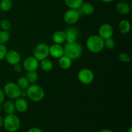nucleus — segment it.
<instances>
[{"label": "nucleus", "instance_id": "obj_1", "mask_svg": "<svg viewBox=\"0 0 132 132\" xmlns=\"http://www.w3.org/2000/svg\"><path fill=\"white\" fill-rule=\"evenodd\" d=\"M86 46L90 52L97 54L104 48V40L99 35H92L86 41Z\"/></svg>", "mask_w": 132, "mask_h": 132}, {"label": "nucleus", "instance_id": "obj_2", "mask_svg": "<svg viewBox=\"0 0 132 132\" xmlns=\"http://www.w3.org/2000/svg\"><path fill=\"white\" fill-rule=\"evenodd\" d=\"M64 48V54L72 61L78 59L82 54V46L77 41L73 43H67Z\"/></svg>", "mask_w": 132, "mask_h": 132}, {"label": "nucleus", "instance_id": "obj_3", "mask_svg": "<svg viewBox=\"0 0 132 132\" xmlns=\"http://www.w3.org/2000/svg\"><path fill=\"white\" fill-rule=\"evenodd\" d=\"M27 93V97L34 102H40L43 100L45 96L44 89L41 86L36 84L29 85L26 89Z\"/></svg>", "mask_w": 132, "mask_h": 132}, {"label": "nucleus", "instance_id": "obj_4", "mask_svg": "<svg viewBox=\"0 0 132 132\" xmlns=\"http://www.w3.org/2000/svg\"><path fill=\"white\" fill-rule=\"evenodd\" d=\"M20 120L14 113L7 114L3 119V126L9 132H15L20 128Z\"/></svg>", "mask_w": 132, "mask_h": 132}, {"label": "nucleus", "instance_id": "obj_5", "mask_svg": "<svg viewBox=\"0 0 132 132\" xmlns=\"http://www.w3.org/2000/svg\"><path fill=\"white\" fill-rule=\"evenodd\" d=\"M21 90V89L18 86L16 82L12 81L6 82L3 87L5 95L11 99H15L20 97Z\"/></svg>", "mask_w": 132, "mask_h": 132}, {"label": "nucleus", "instance_id": "obj_6", "mask_svg": "<svg viewBox=\"0 0 132 132\" xmlns=\"http://www.w3.org/2000/svg\"><path fill=\"white\" fill-rule=\"evenodd\" d=\"M49 55V46L46 43H39L33 50V56L39 61L46 59Z\"/></svg>", "mask_w": 132, "mask_h": 132}, {"label": "nucleus", "instance_id": "obj_7", "mask_svg": "<svg viewBox=\"0 0 132 132\" xmlns=\"http://www.w3.org/2000/svg\"><path fill=\"white\" fill-rule=\"evenodd\" d=\"M77 79L83 85H90L92 83L95 79V76L92 71L88 68H82L77 73Z\"/></svg>", "mask_w": 132, "mask_h": 132}, {"label": "nucleus", "instance_id": "obj_8", "mask_svg": "<svg viewBox=\"0 0 132 132\" xmlns=\"http://www.w3.org/2000/svg\"><path fill=\"white\" fill-rule=\"evenodd\" d=\"M80 13L79 10L69 9L64 13L63 20L68 25H73L77 23L80 18Z\"/></svg>", "mask_w": 132, "mask_h": 132}, {"label": "nucleus", "instance_id": "obj_9", "mask_svg": "<svg viewBox=\"0 0 132 132\" xmlns=\"http://www.w3.org/2000/svg\"><path fill=\"white\" fill-rule=\"evenodd\" d=\"M113 28L109 23H104L100 26L98 30V35L104 40L112 37Z\"/></svg>", "mask_w": 132, "mask_h": 132}, {"label": "nucleus", "instance_id": "obj_10", "mask_svg": "<svg viewBox=\"0 0 132 132\" xmlns=\"http://www.w3.org/2000/svg\"><path fill=\"white\" fill-rule=\"evenodd\" d=\"M39 66V61L34 56L28 57L23 62V68L27 72L37 70Z\"/></svg>", "mask_w": 132, "mask_h": 132}, {"label": "nucleus", "instance_id": "obj_11", "mask_svg": "<svg viewBox=\"0 0 132 132\" xmlns=\"http://www.w3.org/2000/svg\"><path fill=\"white\" fill-rule=\"evenodd\" d=\"M5 59L6 62L12 66L19 64L21 61V55L18 51L15 50H10L7 51Z\"/></svg>", "mask_w": 132, "mask_h": 132}, {"label": "nucleus", "instance_id": "obj_12", "mask_svg": "<svg viewBox=\"0 0 132 132\" xmlns=\"http://www.w3.org/2000/svg\"><path fill=\"white\" fill-rule=\"evenodd\" d=\"M64 48L59 44L54 43L49 46V55L55 59H59L64 55Z\"/></svg>", "mask_w": 132, "mask_h": 132}, {"label": "nucleus", "instance_id": "obj_13", "mask_svg": "<svg viewBox=\"0 0 132 132\" xmlns=\"http://www.w3.org/2000/svg\"><path fill=\"white\" fill-rule=\"evenodd\" d=\"M15 110L19 113H24L27 112L28 108V103L25 98L19 97L15 99L14 101Z\"/></svg>", "mask_w": 132, "mask_h": 132}, {"label": "nucleus", "instance_id": "obj_14", "mask_svg": "<svg viewBox=\"0 0 132 132\" xmlns=\"http://www.w3.org/2000/svg\"><path fill=\"white\" fill-rule=\"evenodd\" d=\"M66 41L67 43H73L76 41L79 35V30L75 27H70L65 31Z\"/></svg>", "mask_w": 132, "mask_h": 132}, {"label": "nucleus", "instance_id": "obj_15", "mask_svg": "<svg viewBox=\"0 0 132 132\" xmlns=\"http://www.w3.org/2000/svg\"><path fill=\"white\" fill-rule=\"evenodd\" d=\"M116 10L119 14L126 15L130 13L131 7L130 5L125 1H119L116 5Z\"/></svg>", "mask_w": 132, "mask_h": 132}, {"label": "nucleus", "instance_id": "obj_16", "mask_svg": "<svg viewBox=\"0 0 132 132\" xmlns=\"http://www.w3.org/2000/svg\"><path fill=\"white\" fill-rule=\"evenodd\" d=\"M52 40L54 43L61 45L66 41L65 32L63 30L55 31L52 35Z\"/></svg>", "mask_w": 132, "mask_h": 132}, {"label": "nucleus", "instance_id": "obj_17", "mask_svg": "<svg viewBox=\"0 0 132 132\" xmlns=\"http://www.w3.org/2000/svg\"><path fill=\"white\" fill-rule=\"evenodd\" d=\"M58 64H59V67L61 69L63 70H68L72 67V60L67 57V55H64L61 57L58 61Z\"/></svg>", "mask_w": 132, "mask_h": 132}, {"label": "nucleus", "instance_id": "obj_18", "mask_svg": "<svg viewBox=\"0 0 132 132\" xmlns=\"http://www.w3.org/2000/svg\"><path fill=\"white\" fill-rule=\"evenodd\" d=\"M119 30L122 34H127L131 30V24L126 19L121 20L119 23Z\"/></svg>", "mask_w": 132, "mask_h": 132}, {"label": "nucleus", "instance_id": "obj_19", "mask_svg": "<svg viewBox=\"0 0 132 132\" xmlns=\"http://www.w3.org/2000/svg\"><path fill=\"white\" fill-rule=\"evenodd\" d=\"M64 3L70 9L78 10L82 6L84 0H64Z\"/></svg>", "mask_w": 132, "mask_h": 132}, {"label": "nucleus", "instance_id": "obj_20", "mask_svg": "<svg viewBox=\"0 0 132 132\" xmlns=\"http://www.w3.org/2000/svg\"><path fill=\"white\" fill-rule=\"evenodd\" d=\"M79 9H81L82 14L86 15H91L94 12V6L92 4L88 2H84Z\"/></svg>", "mask_w": 132, "mask_h": 132}, {"label": "nucleus", "instance_id": "obj_21", "mask_svg": "<svg viewBox=\"0 0 132 132\" xmlns=\"http://www.w3.org/2000/svg\"><path fill=\"white\" fill-rule=\"evenodd\" d=\"M4 112L6 114H12L14 113L15 111V105H14V102L11 100H8L5 101L3 104V106L2 107Z\"/></svg>", "mask_w": 132, "mask_h": 132}, {"label": "nucleus", "instance_id": "obj_22", "mask_svg": "<svg viewBox=\"0 0 132 132\" xmlns=\"http://www.w3.org/2000/svg\"><path fill=\"white\" fill-rule=\"evenodd\" d=\"M39 65L43 71L48 72H50L52 70L54 64H53V63L52 62V61H50V59H48L46 58V59H45L40 61Z\"/></svg>", "mask_w": 132, "mask_h": 132}, {"label": "nucleus", "instance_id": "obj_23", "mask_svg": "<svg viewBox=\"0 0 132 132\" xmlns=\"http://www.w3.org/2000/svg\"><path fill=\"white\" fill-rule=\"evenodd\" d=\"M26 78L30 84H35L39 79V74L36 70L27 72L26 74Z\"/></svg>", "mask_w": 132, "mask_h": 132}, {"label": "nucleus", "instance_id": "obj_24", "mask_svg": "<svg viewBox=\"0 0 132 132\" xmlns=\"http://www.w3.org/2000/svg\"><path fill=\"white\" fill-rule=\"evenodd\" d=\"M12 6V0H1L0 1V10H3V11H9L11 10Z\"/></svg>", "mask_w": 132, "mask_h": 132}, {"label": "nucleus", "instance_id": "obj_25", "mask_svg": "<svg viewBox=\"0 0 132 132\" xmlns=\"http://www.w3.org/2000/svg\"><path fill=\"white\" fill-rule=\"evenodd\" d=\"M16 83L21 89H23V90H26L30 85L29 82L26 77H19L17 80Z\"/></svg>", "mask_w": 132, "mask_h": 132}, {"label": "nucleus", "instance_id": "obj_26", "mask_svg": "<svg viewBox=\"0 0 132 132\" xmlns=\"http://www.w3.org/2000/svg\"><path fill=\"white\" fill-rule=\"evenodd\" d=\"M10 38V35L9 31L0 30V45H5L9 42Z\"/></svg>", "mask_w": 132, "mask_h": 132}, {"label": "nucleus", "instance_id": "obj_27", "mask_svg": "<svg viewBox=\"0 0 132 132\" xmlns=\"http://www.w3.org/2000/svg\"><path fill=\"white\" fill-rule=\"evenodd\" d=\"M116 41L112 37L104 40V48L108 50H112L116 46Z\"/></svg>", "mask_w": 132, "mask_h": 132}, {"label": "nucleus", "instance_id": "obj_28", "mask_svg": "<svg viewBox=\"0 0 132 132\" xmlns=\"http://www.w3.org/2000/svg\"><path fill=\"white\" fill-rule=\"evenodd\" d=\"M0 27L3 30L9 31L11 28V23L6 19H3L0 22Z\"/></svg>", "mask_w": 132, "mask_h": 132}, {"label": "nucleus", "instance_id": "obj_29", "mask_svg": "<svg viewBox=\"0 0 132 132\" xmlns=\"http://www.w3.org/2000/svg\"><path fill=\"white\" fill-rule=\"evenodd\" d=\"M118 57L119 59L122 63H130V61H131V58H130V55H129L127 53L125 52L119 53L118 55Z\"/></svg>", "mask_w": 132, "mask_h": 132}, {"label": "nucleus", "instance_id": "obj_30", "mask_svg": "<svg viewBox=\"0 0 132 132\" xmlns=\"http://www.w3.org/2000/svg\"><path fill=\"white\" fill-rule=\"evenodd\" d=\"M7 51V48L5 45H0V61L5 59Z\"/></svg>", "mask_w": 132, "mask_h": 132}, {"label": "nucleus", "instance_id": "obj_31", "mask_svg": "<svg viewBox=\"0 0 132 132\" xmlns=\"http://www.w3.org/2000/svg\"><path fill=\"white\" fill-rule=\"evenodd\" d=\"M14 69L15 72H17V73H21L22 72V70H23V67L19 63V64H17L14 66Z\"/></svg>", "mask_w": 132, "mask_h": 132}, {"label": "nucleus", "instance_id": "obj_32", "mask_svg": "<svg viewBox=\"0 0 132 132\" xmlns=\"http://www.w3.org/2000/svg\"><path fill=\"white\" fill-rule=\"evenodd\" d=\"M5 97V94H4L3 90H2L1 88H0V104L3 103V102H4Z\"/></svg>", "mask_w": 132, "mask_h": 132}, {"label": "nucleus", "instance_id": "obj_33", "mask_svg": "<svg viewBox=\"0 0 132 132\" xmlns=\"http://www.w3.org/2000/svg\"><path fill=\"white\" fill-rule=\"evenodd\" d=\"M27 132H43V131L40 128H38L33 127L30 128Z\"/></svg>", "mask_w": 132, "mask_h": 132}, {"label": "nucleus", "instance_id": "obj_34", "mask_svg": "<svg viewBox=\"0 0 132 132\" xmlns=\"http://www.w3.org/2000/svg\"><path fill=\"white\" fill-rule=\"evenodd\" d=\"M20 97H23V98L27 97V90L21 89V93H20Z\"/></svg>", "mask_w": 132, "mask_h": 132}, {"label": "nucleus", "instance_id": "obj_35", "mask_svg": "<svg viewBox=\"0 0 132 132\" xmlns=\"http://www.w3.org/2000/svg\"><path fill=\"white\" fill-rule=\"evenodd\" d=\"M3 119H4L3 118L2 116L0 115V128L3 126Z\"/></svg>", "mask_w": 132, "mask_h": 132}, {"label": "nucleus", "instance_id": "obj_36", "mask_svg": "<svg viewBox=\"0 0 132 132\" xmlns=\"http://www.w3.org/2000/svg\"><path fill=\"white\" fill-rule=\"evenodd\" d=\"M100 1L103 3H111L112 2V1H113V0H100Z\"/></svg>", "mask_w": 132, "mask_h": 132}, {"label": "nucleus", "instance_id": "obj_37", "mask_svg": "<svg viewBox=\"0 0 132 132\" xmlns=\"http://www.w3.org/2000/svg\"><path fill=\"white\" fill-rule=\"evenodd\" d=\"M99 132H113L112 130H110V129H104V130H102L101 131Z\"/></svg>", "mask_w": 132, "mask_h": 132}, {"label": "nucleus", "instance_id": "obj_38", "mask_svg": "<svg viewBox=\"0 0 132 132\" xmlns=\"http://www.w3.org/2000/svg\"><path fill=\"white\" fill-rule=\"evenodd\" d=\"M127 132H132V127H131H131L129 128V129L128 130Z\"/></svg>", "mask_w": 132, "mask_h": 132}, {"label": "nucleus", "instance_id": "obj_39", "mask_svg": "<svg viewBox=\"0 0 132 132\" xmlns=\"http://www.w3.org/2000/svg\"><path fill=\"white\" fill-rule=\"evenodd\" d=\"M2 109H3V108H2V106H1V104H0V113H1V111H2Z\"/></svg>", "mask_w": 132, "mask_h": 132}, {"label": "nucleus", "instance_id": "obj_40", "mask_svg": "<svg viewBox=\"0 0 132 132\" xmlns=\"http://www.w3.org/2000/svg\"><path fill=\"white\" fill-rule=\"evenodd\" d=\"M120 1H126V0H119Z\"/></svg>", "mask_w": 132, "mask_h": 132}]
</instances>
